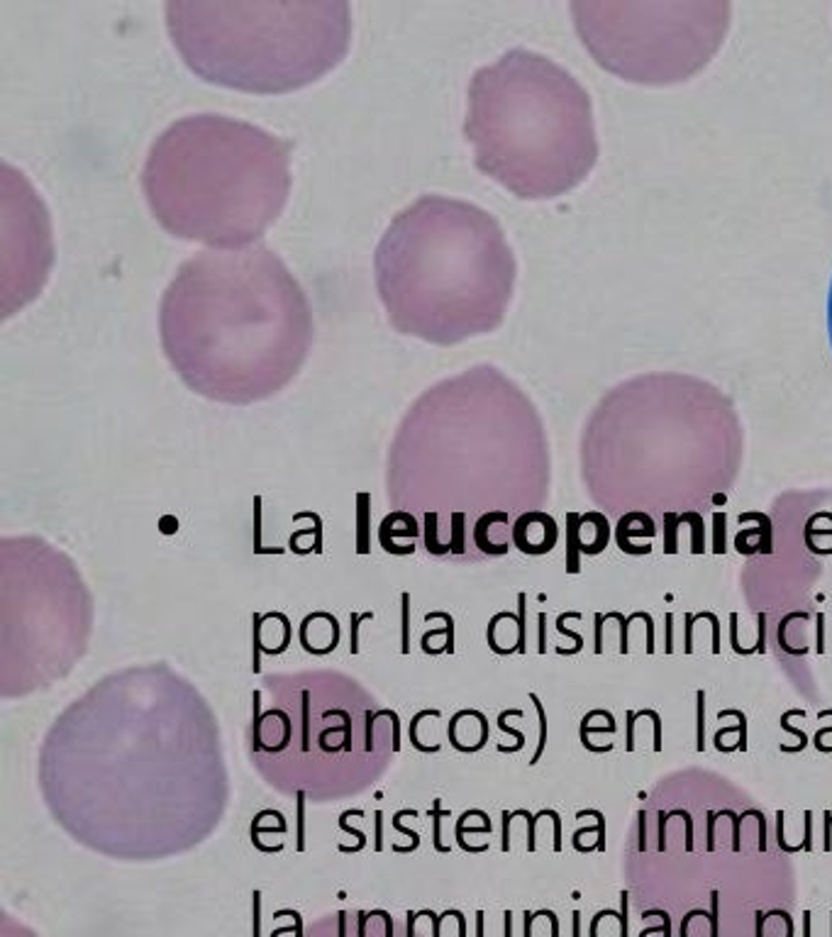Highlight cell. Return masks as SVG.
Wrapping results in <instances>:
<instances>
[{
  "label": "cell",
  "instance_id": "1",
  "mask_svg": "<svg viewBox=\"0 0 832 937\" xmlns=\"http://www.w3.org/2000/svg\"><path fill=\"white\" fill-rule=\"evenodd\" d=\"M538 406L494 365L442 379L413 403L389 456V494L432 555H462L488 516H510L520 486L545 468Z\"/></svg>",
  "mask_w": 832,
  "mask_h": 937
},
{
  "label": "cell",
  "instance_id": "19",
  "mask_svg": "<svg viewBox=\"0 0 832 937\" xmlns=\"http://www.w3.org/2000/svg\"><path fill=\"white\" fill-rule=\"evenodd\" d=\"M723 720H735L732 726H723L713 734V748L723 754L730 752H744L747 750V732H750V726H747V716L742 710H720L718 713V722Z\"/></svg>",
  "mask_w": 832,
  "mask_h": 937
},
{
  "label": "cell",
  "instance_id": "29",
  "mask_svg": "<svg viewBox=\"0 0 832 937\" xmlns=\"http://www.w3.org/2000/svg\"><path fill=\"white\" fill-rule=\"evenodd\" d=\"M696 750H706V691H696Z\"/></svg>",
  "mask_w": 832,
  "mask_h": 937
},
{
  "label": "cell",
  "instance_id": "39",
  "mask_svg": "<svg viewBox=\"0 0 832 937\" xmlns=\"http://www.w3.org/2000/svg\"><path fill=\"white\" fill-rule=\"evenodd\" d=\"M828 343L832 349V279H830V289H828Z\"/></svg>",
  "mask_w": 832,
  "mask_h": 937
},
{
  "label": "cell",
  "instance_id": "21",
  "mask_svg": "<svg viewBox=\"0 0 832 937\" xmlns=\"http://www.w3.org/2000/svg\"><path fill=\"white\" fill-rule=\"evenodd\" d=\"M738 818L740 813L723 808V811H708V852L716 849H732L738 840Z\"/></svg>",
  "mask_w": 832,
  "mask_h": 937
},
{
  "label": "cell",
  "instance_id": "31",
  "mask_svg": "<svg viewBox=\"0 0 832 937\" xmlns=\"http://www.w3.org/2000/svg\"><path fill=\"white\" fill-rule=\"evenodd\" d=\"M782 730L784 732H791L794 738H798V744H794V748H788V744H782V752L796 754V752H804L808 748V734L801 728H798V726H794V720H791V716H788V710L782 716Z\"/></svg>",
  "mask_w": 832,
  "mask_h": 937
},
{
  "label": "cell",
  "instance_id": "16",
  "mask_svg": "<svg viewBox=\"0 0 832 937\" xmlns=\"http://www.w3.org/2000/svg\"><path fill=\"white\" fill-rule=\"evenodd\" d=\"M655 535H657V523L649 513H627L617 520L615 542H617V547L627 552V555H649L652 550L639 547L635 540L643 537L645 542H649Z\"/></svg>",
  "mask_w": 832,
  "mask_h": 937
},
{
  "label": "cell",
  "instance_id": "22",
  "mask_svg": "<svg viewBox=\"0 0 832 937\" xmlns=\"http://www.w3.org/2000/svg\"><path fill=\"white\" fill-rule=\"evenodd\" d=\"M625 647L627 655L633 652H645V655H655V617L637 611L633 615H627L625 623Z\"/></svg>",
  "mask_w": 832,
  "mask_h": 937
},
{
  "label": "cell",
  "instance_id": "26",
  "mask_svg": "<svg viewBox=\"0 0 832 937\" xmlns=\"http://www.w3.org/2000/svg\"><path fill=\"white\" fill-rule=\"evenodd\" d=\"M371 918L373 915H361V918L351 925V930L339 928L335 937H396V933H393V923L389 918H381L379 925L373 923ZM403 937H415L413 928H408V933H405Z\"/></svg>",
  "mask_w": 832,
  "mask_h": 937
},
{
  "label": "cell",
  "instance_id": "37",
  "mask_svg": "<svg viewBox=\"0 0 832 937\" xmlns=\"http://www.w3.org/2000/svg\"><path fill=\"white\" fill-rule=\"evenodd\" d=\"M647 849V813H639V852Z\"/></svg>",
  "mask_w": 832,
  "mask_h": 937
},
{
  "label": "cell",
  "instance_id": "20",
  "mask_svg": "<svg viewBox=\"0 0 832 937\" xmlns=\"http://www.w3.org/2000/svg\"><path fill=\"white\" fill-rule=\"evenodd\" d=\"M576 540H579V550L586 555L603 552L608 540H611V525H608L605 516L589 513L576 520Z\"/></svg>",
  "mask_w": 832,
  "mask_h": 937
},
{
  "label": "cell",
  "instance_id": "13",
  "mask_svg": "<svg viewBox=\"0 0 832 937\" xmlns=\"http://www.w3.org/2000/svg\"><path fill=\"white\" fill-rule=\"evenodd\" d=\"M627 752H659L661 750V718L652 708L627 710Z\"/></svg>",
  "mask_w": 832,
  "mask_h": 937
},
{
  "label": "cell",
  "instance_id": "34",
  "mask_svg": "<svg viewBox=\"0 0 832 937\" xmlns=\"http://www.w3.org/2000/svg\"><path fill=\"white\" fill-rule=\"evenodd\" d=\"M567 621H581V613H562L559 615V621H557V631L562 633V635H567L569 640L579 647V649H583V637L576 633V631H569L567 627Z\"/></svg>",
  "mask_w": 832,
  "mask_h": 937
},
{
  "label": "cell",
  "instance_id": "32",
  "mask_svg": "<svg viewBox=\"0 0 832 937\" xmlns=\"http://www.w3.org/2000/svg\"><path fill=\"white\" fill-rule=\"evenodd\" d=\"M581 744L596 754L611 752L615 748V734H581Z\"/></svg>",
  "mask_w": 832,
  "mask_h": 937
},
{
  "label": "cell",
  "instance_id": "18",
  "mask_svg": "<svg viewBox=\"0 0 832 937\" xmlns=\"http://www.w3.org/2000/svg\"><path fill=\"white\" fill-rule=\"evenodd\" d=\"M770 849V823L756 808H747L738 818V840L735 852H766Z\"/></svg>",
  "mask_w": 832,
  "mask_h": 937
},
{
  "label": "cell",
  "instance_id": "11",
  "mask_svg": "<svg viewBox=\"0 0 832 937\" xmlns=\"http://www.w3.org/2000/svg\"><path fill=\"white\" fill-rule=\"evenodd\" d=\"M776 845L784 855L796 852H813V811L806 808L801 818H794L786 811H776Z\"/></svg>",
  "mask_w": 832,
  "mask_h": 937
},
{
  "label": "cell",
  "instance_id": "30",
  "mask_svg": "<svg viewBox=\"0 0 832 937\" xmlns=\"http://www.w3.org/2000/svg\"><path fill=\"white\" fill-rule=\"evenodd\" d=\"M818 720H832V708L830 710H820ZM813 748L823 754L832 752V722L830 726H823L816 734H813Z\"/></svg>",
  "mask_w": 832,
  "mask_h": 937
},
{
  "label": "cell",
  "instance_id": "8",
  "mask_svg": "<svg viewBox=\"0 0 832 937\" xmlns=\"http://www.w3.org/2000/svg\"><path fill=\"white\" fill-rule=\"evenodd\" d=\"M557 523L547 513L540 510H530V513L520 516L513 528V545L525 552V555H547V552L557 545Z\"/></svg>",
  "mask_w": 832,
  "mask_h": 937
},
{
  "label": "cell",
  "instance_id": "4",
  "mask_svg": "<svg viewBox=\"0 0 832 937\" xmlns=\"http://www.w3.org/2000/svg\"><path fill=\"white\" fill-rule=\"evenodd\" d=\"M291 181V142L218 113L169 125L142 169L159 225L220 252L257 244L281 218Z\"/></svg>",
  "mask_w": 832,
  "mask_h": 937
},
{
  "label": "cell",
  "instance_id": "15",
  "mask_svg": "<svg viewBox=\"0 0 832 937\" xmlns=\"http://www.w3.org/2000/svg\"><path fill=\"white\" fill-rule=\"evenodd\" d=\"M730 647L735 655L752 657L766 652V613H756L754 623H742L740 613H730Z\"/></svg>",
  "mask_w": 832,
  "mask_h": 937
},
{
  "label": "cell",
  "instance_id": "27",
  "mask_svg": "<svg viewBox=\"0 0 832 937\" xmlns=\"http://www.w3.org/2000/svg\"><path fill=\"white\" fill-rule=\"evenodd\" d=\"M627 923L621 913L601 911L591 923V937H625Z\"/></svg>",
  "mask_w": 832,
  "mask_h": 937
},
{
  "label": "cell",
  "instance_id": "14",
  "mask_svg": "<svg viewBox=\"0 0 832 937\" xmlns=\"http://www.w3.org/2000/svg\"><path fill=\"white\" fill-rule=\"evenodd\" d=\"M686 655H720V621L716 613H686Z\"/></svg>",
  "mask_w": 832,
  "mask_h": 937
},
{
  "label": "cell",
  "instance_id": "38",
  "mask_svg": "<svg viewBox=\"0 0 832 937\" xmlns=\"http://www.w3.org/2000/svg\"><path fill=\"white\" fill-rule=\"evenodd\" d=\"M823 815H825V845H823V849L832 852V811H825Z\"/></svg>",
  "mask_w": 832,
  "mask_h": 937
},
{
  "label": "cell",
  "instance_id": "2",
  "mask_svg": "<svg viewBox=\"0 0 832 937\" xmlns=\"http://www.w3.org/2000/svg\"><path fill=\"white\" fill-rule=\"evenodd\" d=\"M315 323L305 291L269 244L203 250L178 266L159 305V339L198 396L250 406L305 365Z\"/></svg>",
  "mask_w": 832,
  "mask_h": 937
},
{
  "label": "cell",
  "instance_id": "23",
  "mask_svg": "<svg viewBox=\"0 0 832 937\" xmlns=\"http://www.w3.org/2000/svg\"><path fill=\"white\" fill-rule=\"evenodd\" d=\"M581 818H593L596 823L589 828H579L574 830L571 835V845L576 852H605V818L601 811H596V808H586V811L576 813V820Z\"/></svg>",
  "mask_w": 832,
  "mask_h": 937
},
{
  "label": "cell",
  "instance_id": "36",
  "mask_svg": "<svg viewBox=\"0 0 832 937\" xmlns=\"http://www.w3.org/2000/svg\"><path fill=\"white\" fill-rule=\"evenodd\" d=\"M671 635H674V615L667 613V647L665 649H667L669 655L674 652V637H671Z\"/></svg>",
  "mask_w": 832,
  "mask_h": 937
},
{
  "label": "cell",
  "instance_id": "28",
  "mask_svg": "<svg viewBox=\"0 0 832 937\" xmlns=\"http://www.w3.org/2000/svg\"><path fill=\"white\" fill-rule=\"evenodd\" d=\"M617 732V722L611 710H591L586 713L581 718L579 726V734H615Z\"/></svg>",
  "mask_w": 832,
  "mask_h": 937
},
{
  "label": "cell",
  "instance_id": "9",
  "mask_svg": "<svg viewBox=\"0 0 832 937\" xmlns=\"http://www.w3.org/2000/svg\"><path fill=\"white\" fill-rule=\"evenodd\" d=\"M816 615L806 611H794L782 617V623L776 625V645L782 647V652L791 657H806L810 649H816L818 640V625Z\"/></svg>",
  "mask_w": 832,
  "mask_h": 937
},
{
  "label": "cell",
  "instance_id": "25",
  "mask_svg": "<svg viewBox=\"0 0 832 937\" xmlns=\"http://www.w3.org/2000/svg\"><path fill=\"white\" fill-rule=\"evenodd\" d=\"M754 937H794V918L784 909L756 911L754 913Z\"/></svg>",
  "mask_w": 832,
  "mask_h": 937
},
{
  "label": "cell",
  "instance_id": "35",
  "mask_svg": "<svg viewBox=\"0 0 832 937\" xmlns=\"http://www.w3.org/2000/svg\"><path fill=\"white\" fill-rule=\"evenodd\" d=\"M816 625H818V640H816V652H825V615L816 613Z\"/></svg>",
  "mask_w": 832,
  "mask_h": 937
},
{
  "label": "cell",
  "instance_id": "7",
  "mask_svg": "<svg viewBox=\"0 0 832 937\" xmlns=\"http://www.w3.org/2000/svg\"><path fill=\"white\" fill-rule=\"evenodd\" d=\"M569 13L603 71L649 89L698 77L732 27L728 0H576Z\"/></svg>",
  "mask_w": 832,
  "mask_h": 937
},
{
  "label": "cell",
  "instance_id": "33",
  "mask_svg": "<svg viewBox=\"0 0 832 937\" xmlns=\"http://www.w3.org/2000/svg\"><path fill=\"white\" fill-rule=\"evenodd\" d=\"M530 701L535 703V710H538V716H540V742H538L535 757H532V762H530V764H538L540 757H542V752H545V744H547V713H545V706H542L540 698L535 694H530Z\"/></svg>",
  "mask_w": 832,
  "mask_h": 937
},
{
  "label": "cell",
  "instance_id": "10",
  "mask_svg": "<svg viewBox=\"0 0 832 937\" xmlns=\"http://www.w3.org/2000/svg\"><path fill=\"white\" fill-rule=\"evenodd\" d=\"M657 849L659 852H686L693 855V815L684 808L657 813Z\"/></svg>",
  "mask_w": 832,
  "mask_h": 937
},
{
  "label": "cell",
  "instance_id": "17",
  "mask_svg": "<svg viewBox=\"0 0 832 937\" xmlns=\"http://www.w3.org/2000/svg\"><path fill=\"white\" fill-rule=\"evenodd\" d=\"M625 623L623 613H596L593 617V649L596 655L621 652L627 655L625 647Z\"/></svg>",
  "mask_w": 832,
  "mask_h": 937
},
{
  "label": "cell",
  "instance_id": "6",
  "mask_svg": "<svg viewBox=\"0 0 832 937\" xmlns=\"http://www.w3.org/2000/svg\"><path fill=\"white\" fill-rule=\"evenodd\" d=\"M164 15L172 45L198 79L244 93L311 86L351 47L345 0H169Z\"/></svg>",
  "mask_w": 832,
  "mask_h": 937
},
{
  "label": "cell",
  "instance_id": "5",
  "mask_svg": "<svg viewBox=\"0 0 832 937\" xmlns=\"http://www.w3.org/2000/svg\"><path fill=\"white\" fill-rule=\"evenodd\" d=\"M464 140L474 166L520 200H554L599 164L591 93L532 49H510L469 83Z\"/></svg>",
  "mask_w": 832,
  "mask_h": 937
},
{
  "label": "cell",
  "instance_id": "3",
  "mask_svg": "<svg viewBox=\"0 0 832 937\" xmlns=\"http://www.w3.org/2000/svg\"><path fill=\"white\" fill-rule=\"evenodd\" d=\"M373 279L401 335L450 347L504 325L518 262L488 210L460 198L420 196L383 232Z\"/></svg>",
  "mask_w": 832,
  "mask_h": 937
},
{
  "label": "cell",
  "instance_id": "24",
  "mask_svg": "<svg viewBox=\"0 0 832 937\" xmlns=\"http://www.w3.org/2000/svg\"><path fill=\"white\" fill-rule=\"evenodd\" d=\"M806 547L813 555H832V513H813L806 523Z\"/></svg>",
  "mask_w": 832,
  "mask_h": 937
},
{
  "label": "cell",
  "instance_id": "12",
  "mask_svg": "<svg viewBox=\"0 0 832 937\" xmlns=\"http://www.w3.org/2000/svg\"><path fill=\"white\" fill-rule=\"evenodd\" d=\"M490 649L498 655L525 652V595H520V615L498 613L488 625Z\"/></svg>",
  "mask_w": 832,
  "mask_h": 937
}]
</instances>
